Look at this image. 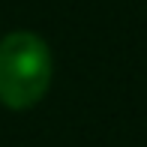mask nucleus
I'll use <instances>...</instances> for the list:
<instances>
[{"label":"nucleus","instance_id":"1","mask_svg":"<svg viewBox=\"0 0 147 147\" xmlns=\"http://www.w3.org/2000/svg\"><path fill=\"white\" fill-rule=\"evenodd\" d=\"M54 60L51 48L33 30H12L0 39V105L27 111L48 93Z\"/></svg>","mask_w":147,"mask_h":147}]
</instances>
